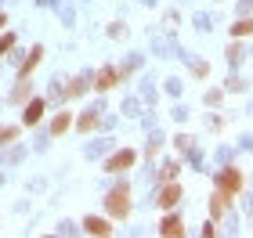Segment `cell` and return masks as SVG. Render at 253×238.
<instances>
[{"label": "cell", "instance_id": "cell-1", "mask_svg": "<svg viewBox=\"0 0 253 238\" xmlns=\"http://www.w3.org/2000/svg\"><path fill=\"white\" fill-rule=\"evenodd\" d=\"M105 209H109V217H116L123 220L126 213H130V188H116V191H109V199H105Z\"/></svg>", "mask_w": 253, "mask_h": 238}, {"label": "cell", "instance_id": "cell-2", "mask_svg": "<svg viewBox=\"0 0 253 238\" xmlns=\"http://www.w3.org/2000/svg\"><path fill=\"white\" fill-rule=\"evenodd\" d=\"M217 188H221V191H228V195L235 199L239 191H243V173H239L235 166H224L221 173H217Z\"/></svg>", "mask_w": 253, "mask_h": 238}, {"label": "cell", "instance_id": "cell-3", "mask_svg": "<svg viewBox=\"0 0 253 238\" xmlns=\"http://www.w3.org/2000/svg\"><path fill=\"white\" fill-rule=\"evenodd\" d=\"M156 202H159V209H174L177 202H181V184H177V180H163Z\"/></svg>", "mask_w": 253, "mask_h": 238}, {"label": "cell", "instance_id": "cell-4", "mask_svg": "<svg viewBox=\"0 0 253 238\" xmlns=\"http://www.w3.org/2000/svg\"><path fill=\"white\" fill-rule=\"evenodd\" d=\"M134 163H137V152H134V148H123V152H116V155H112L109 163H105V173H120V170H130Z\"/></svg>", "mask_w": 253, "mask_h": 238}, {"label": "cell", "instance_id": "cell-5", "mask_svg": "<svg viewBox=\"0 0 253 238\" xmlns=\"http://www.w3.org/2000/svg\"><path fill=\"white\" fill-rule=\"evenodd\" d=\"M123 79V72L120 69H112V65H105V69H101L98 76H94V90H112Z\"/></svg>", "mask_w": 253, "mask_h": 238}, {"label": "cell", "instance_id": "cell-6", "mask_svg": "<svg viewBox=\"0 0 253 238\" xmlns=\"http://www.w3.org/2000/svg\"><path fill=\"white\" fill-rule=\"evenodd\" d=\"M40 119H43V98H33V101H26V112H22V123H26V127H37Z\"/></svg>", "mask_w": 253, "mask_h": 238}, {"label": "cell", "instance_id": "cell-7", "mask_svg": "<svg viewBox=\"0 0 253 238\" xmlns=\"http://www.w3.org/2000/svg\"><path fill=\"white\" fill-rule=\"evenodd\" d=\"M159 235H163V238H181V235H185V224H181V217H163V224H159Z\"/></svg>", "mask_w": 253, "mask_h": 238}, {"label": "cell", "instance_id": "cell-8", "mask_svg": "<svg viewBox=\"0 0 253 238\" xmlns=\"http://www.w3.org/2000/svg\"><path fill=\"white\" fill-rule=\"evenodd\" d=\"M84 231H87V235L105 238V235H112V224H109V220H101V217H87V220H84Z\"/></svg>", "mask_w": 253, "mask_h": 238}, {"label": "cell", "instance_id": "cell-9", "mask_svg": "<svg viewBox=\"0 0 253 238\" xmlns=\"http://www.w3.org/2000/svg\"><path fill=\"white\" fill-rule=\"evenodd\" d=\"M228 202H232V195H228V191H221V188H217V195L210 199V213H213V220H221L224 213H228Z\"/></svg>", "mask_w": 253, "mask_h": 238}, {"label": "cell", "instance_id": "cell-10", "mask_svg": "<svg viewBox=\"0 0 253 238\" xmlns=\"http://www.w3.org/2000/svg\"><path fill=\"white\" fill-rule=\"evenodd\" d=\"M40 58H43V47H33V51H29V58L22 62V69H18V79H29V76H33V69L40 65Z\"/></svg>", "mask_w": 253, "mask_h": 238}, {"label": "cell", "instance_id": "cell-11", "mask_svg": "<svg viewBox=\"0 0 253 238\" xmlns=\"http://www.w3.org/2000/svg\"><path fill=\"white\" fill-rule=\"evenodd\" d=\"M69 127H73V116H69V112H58V116L51 119V134H54V137H62Z\"/></svg>", "mask_w": 253, "mask_h": 238}, {"label": "cell", "instance_id": "cell-12", "mask_svg": "<svg viewBox=\"0 0 253 238\" xmlns=\"http://www.w3.org/2000/svg\"><path fill=\"white\" fill-rule=\"evenodd\" d=\"M29 94H33V87L26 83V79H22V83H18L15 90H11V101H15V105H26V101H29Z\"/></svg>", "mask_w": 253, "mask_h": 238}, {"label": "cell", "instance_id": "cell-13", "mask_svg": "<svg viewBox=\"0 0 253 238\" xmlns=\"http://www.w3.org/2000/svg\"><path fill=\"white\" fill-rule=\"evenodd\" d=\"M76 127H80V130H84V134H90V130H94V127H98V116H94V112H84V116H80V119H76Z\"/></svg>", "mask_w": 253, "mask_h": 238}, {"label": "cell", "instance_id": "cell-14", "mask_svg": "<svg viewBox=\"0 0 253 238\" xmlns=\"http://www.w3.org/2000/svg\"><path fill=\"white\" fill-rule=\"evenodd\" d=\"M250 33H253V18H243L232 26V36H250Z\"/></svg>", "mask_w": 253, "mask_h": 238}, {"label": "cell", "instance_id": "cell-15", "mask_svg": "<svg viewBox=\"0 0 253 238\" xmlns=\"http://www.w3.org/2000/svg\"><path fill=\"white\" fill-rule=\"evenodd\" d=\"M11 47H15V33H4V36H0V58H7Z\"/></svg>", "mask_w": 253, "mask_h": 238}, {"label": "cell", "instance_id": "cell-16", "mask_svg": "<svg viewBox=\"0 0 253 238\" xmlns=\"http://www.w3.org/2000/svg\"><path fill=\"white\" fill-rule=\"evenodd\" d=\"M18 137V127H0V144H11Z\"/></svg>", "mask_w": 253, "mask_h": 238}, {"label": "cell", "instance_id": "cell-17", "mask_svg": "<svg viewBox=\"0 0 253 238\" xmlns=\"http://www.w3.org/2000/svg\"><path fill=\"white\" fill-rule=\"evenodd\" d=\"M76 94H84V79H73L69 90H65V98H76Z\"/></svg>", "mask_w": 253, "mask_h": 238}, {"label": "cell", "instance_id": "cell-18", "mask_svg": "<svg viewBox=\"0 0 253 238\" xmlns=\"http://www.w3.org/2000/svg\"><path fill=\"white\" fill-rule=\"evenodd\" d=\"M177 170H181V163H167V166H163V180H174Z\"/></svg>", "mask_w": 253, "mask_h": 238}, {"label": "cell", "instance_id": "cell-19", "mask_svg": "<svg viewBox=\"0 0 253 238\" xmlns=\"http://www.w3.org/2000/svg\"><path fill=\"white\" fill-rule=\"evenodd\" d=\"M4 26H7V18H4V11H0V33H4Z\"/></svg>", "mask_w": 253, "mask_h": 238}]
</instances>
